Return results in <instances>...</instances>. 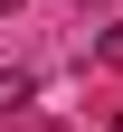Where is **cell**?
I'll list each match as a JSON object with an SVG mask.
<instances>
[{
  "label": "cell",
  "mask_w": 123,
  "mask_h": 132,
  "mask_svg": "<svg viewBox=\"0 0 123 132\" xmlns=\"http://www.w3.org/2000/svg\"><path fill=\"white\" fill-rule=\"evenodd\" d=\"M104 132H123V104H114V113H104Z\"/></svg>",
  "instance_id": "6da1fadb"
},
{
  "label": "cell",
  "mask_w": 123,
  "mask_h": 132,
  "mask_svg": "<svg viewBox=\"0 0 123 132\" xmlns=\"http://www.w3.org/2000/svg\"><path fill=\"white\" fill-rule=\"evenodd\" d=\"M0 10H19V0H0Z\"/></svg>",
  "instance_id": "7a4b0ae2"
}]
</instances>
